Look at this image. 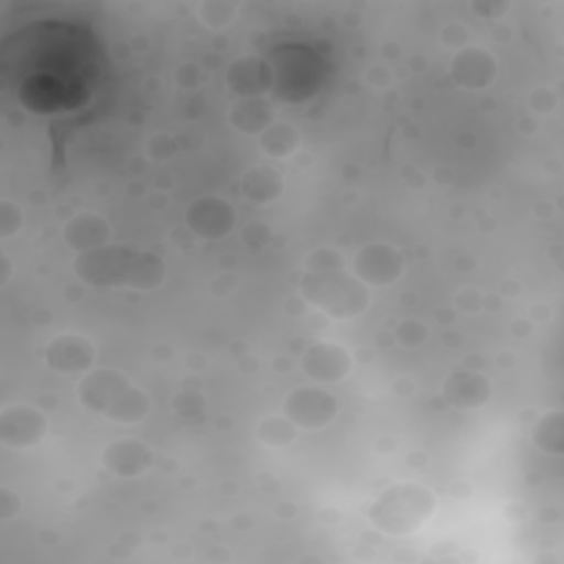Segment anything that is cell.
Instances as JSON below:
<instances>
[{
	"label": "cell",
	"instance_id": "15",
	"mask_svg": "<svg viewBox=\"0 0 564 564\" xmlns=\"http://www.w3.org/2000/svg\"><path fill=\"white\" fill-rule=\"evenodd\" d=\"M101 460L115 476H139L152 465V449L137 438H117L106 445Z\"/></svg>",
	"mask_w": 564,
	"mask_h": 564
},
{
	"label": "cell",
	"instance_id": "4",
	"mask_svg": "<svg viewBox=\"0 0 564 564\" xmlns=\"http://www.w3.org/2000/svg\"><path fill=\"white\" fill-rule=\"evenodd\" d=\"M302 297L330 317H357L370 304L368 286L346 269L304 271L300 280Z\"/></svg>",
	"mask_w": 564,
	"mask_h": 564
},
{
	"label": "cell",
	"instance_id": "14",
	"mask_svg": "<svg viewBox=\"0 0 564 564\" xmlns=\"http://www.w3.org/2000/svg\"><path fill=\"white\" fill-rule=\"evenodd\" d=\"M443 399L456 410H474L491 397V383L485 375L474 370H456L443 381Z\"/></svg>",
	"mask_w": 564,
	"mask_h": 564
},
{
	"label": "cell",
	"instance_id": "2",
	"mask_svg": "<svg viewBox=\"0 0 564 564\" xmlns=\"http://www.w3.org/2000/svg\"><path fill=\"white\" fill-rule=\"evenodd\" d=\"M82 405L112 423H139L150 412V397L126 375L99 368L84 375L77 388Z\"/></svg>",
	"mask_w": 564,
	"mask_h": 564
},
{
	"label": "cell",
	"instance_id": "6",
	"mask_svg": "<svg viewBox=\"0 0 564 564\" xmlns=\"http://www.w3.org/2000/svg\"><path fill=\"white\" fill-rule=\"evenodd\" d=\"M339 410V399L324 388H297L284 399V416L297 427L317 430L328 425Z\"/></svg>",
	"mask_w": 564,
	"mask_h": 564
},
{
	"label": "cell",
	"instance_id": "8",
	"mask_svg": "<svg viewBox=\"0 0 564 564\" xmlns=\"http://www.w3.org/2000/svg\"><path fill=\"white\" fill-rule=\"evenodd\" d=\"M46 434V416L31 405H7L0 412V441L7 447H31Z\"/></svg>",
	"mask_w": 564,
	"mask_h": 564
},
{
	"label": "cell",
	"instance_id": "12",
	"mask_svg": "<svg viewBox=\"0 0 564 564\" xmlns=\"http://www.w3.org/2000/svg\"><path fill=\"white\" fill-rule=\"evenodd\" d=\"M46 364L62 375L90 372L95 361V346L79 335H59L44 350Z\"/></svg>",
	"mask_w": 564,
	"mask_h": 564
},
{
	"label": "cell",
	"instance_id": "22",
	"mask_svg": "<svg viewBox=\"0 0 564 564\" xmlns=\"http://www.w3.org/2000/svg\"><path fill=\"white\" fill-rule=\"evenodd\" d=\"M196 11L205 26L223 29L234 22V18L238 13V4L229 2V0H205L196 7Z\"/></svg>",
	"mask_w": 564,
	"mask_h": 564
},
{
	"label": "cell",
	"instance_id": "5",
	"mask_svg": "<svg viewBox=\"0 0 564 564\" xmlns=\"http://www.w3.org/2000/svg\"><path fill=\"white\" fill-rule=\"evenodd\" d=\"M267 59L273 68V93L282 101L297 104L319 90L324 64L308 46L284 44L273 48Z\"/></svg>",
	"mask_w": 564,
	"mask_h": 564
},
{
	"label": "cell",
	"instance_id": "26",
	"mask_svg": "<svg viewBox=\"0 0 564 564\" xmlns=\"http://www.w3.org/2000/svg\"><path fill=\"white\" fill-rule=\"evenodd\" d=\"M425 335H427V328L416 319H405L397 328V339L403 346H419L425 339Z\"/></svg>",
	"mask_w": 564,
	"mask_h": 564
},
{
	"label": "cell",
	"instance_id": "23",
	"mask_svg": "<svg viewBox=\"0 0 564 564\" xmlns=\"http://www.w3.org/2000/svg\"><path fill=\"white\" fill-rule=\"evenodd\" d=\"M335 269H346L344 258L335 249L322 247L306 258V271H335Z\"/></svg>",
	"mask_w": 564,
	"mask_h": 564
},
{
	"label": "cell",
	"instance_id": "19",
	"mask_svg": "<svg viewBox=\"0 0 564 564\" xmlns=\"http://www.w3.org/2000/svg\"><path fill=\"white\" fill-rule=\"evenodd\" d=\"M531 441L546 454H562L564 449V416L560 410L546 412L538 419L531 432Z\"/></svg>",
	"mask_w": 564,
	"mask_h": 564
},
{
	"label": "cell",
	"instance_id": "10",
	"mask_svg": "<svg viewBox=\"0 0 564 564\" xmlns=\"http://www.w3.org/2000/svg\"><path fill=\"white\" fill-rule=\"evenodd\" d=\"M225 82L238 99L262 97L273 90V68L267 57L242 55L234 59L225 73Z\"/></svg>",
	"mask_w": 564,
	"mask_h": 564
},
{
	"label": "cell",
	"instance_id": "20",
	"mask_svg": "<svg viewBox=\"0 0 564 564\" xmlns=\"http://www.w3.org/2000/svg\"><path fill=\"white\" fill-rule=\"evenodd\" d=\"M300 145V132L291 123H271L260 134V148L271 159H286Z\"/></svg>",
	"mask_w": 564,
	"mask_h": 564
},
{
	"label": "cell",
	"instance_id": "27",
	"mask_svg": "<svg viewBox=\"0 0 564 564\" xmlns=\"http://www.w3.org/2000/svg\"><path fill=\"white\" fill-rule=\"evenodd\" d=\"M242 238H245V242L249 247L258 249V247H262L271 238V229L264 223H249L245 227V231H242Z\"/></svg>",
	"mask_w": 564,
	"mask_h": 564
},
{
	"label": "cell",
	"instance_id": "3",
	"mask_svg": "<svg viewBox=\"0 0 564 564\" xmlns=\"http://www.w3.org/2000/svg\"><path fill=\"white\" fill-rule=\"evenodd\" d=\"M434 494L416 482H397L383 489L368 507L375 529L388 535H405L416 531L434 511Z\"/></svg>",
	"mask_w": 564,
	"mask_h": 564
},
{
	"label": "cell",
	"instance_id": "13",
	"mask_svg": "<svg viewBox=\"0 0 564 564\" xmlns=\"http://www.w3.org/2000/svg\"><path fill=\"white\" fill-rule=\"evenodd\" d=\"M496 70H498L496 59L485 48H478V46L460 48L449 62L452 79L467 90L487 88L496 79Z\"/></svg>",
	"mask_w": 564,
	"mask_h": 564
},
{
	"label": "cell",
	"instance_id": "24",
	"mask_svg": "<svg viewBox=\"0 0 564 564\" xmlns=\"http://www.w3.org/2000/svg\"><path fill=\"white\" fill-rule=\"evenodd\" d=\"M174 410L185 419H198L205 410V401L194 390H183L174 397Z\"/></svg>",
	"mask_w": 564,
	"mask_h": 564
},
{
	"label": "cell",
	"instance_id": "21",
	"mask_svg": "<svg viewBox=\"0 0 564 564\" xmlns=\"http://www.w3.org/2000/svg\"><path fill=\"white\" fill-rule=\"evenodd\" d=\"M297 425L286 416H269L258 425V438L269 447H286L295 441Z\"/></svg>",
	"mask_w": 564,
	"mask_h": 564
},
{
	"label": "cell",
	"instance_id": "18",
	"mask_svg": "<svg viewBox=\"0 0 564 564\" xmlns=\"http://www.w3.org/2000/svg\"><path fill=\"white\" fill-rule=\"evenodd\" d=\"M282 189H284L282 176L273 167L256 165L242 176L245 196L258 205L275 200L282 194Z\"/></svg>",
	"mask_w": 564,
	"mask_h": 564
},
{
	"label": "cell",
	"instance_id": "29",
	"mask_svg": "<svg viewBox=\"0 0 564 564\" xmlns=\"http://www.w3.org/2000/svg\"><path fill=\"white\" fill-rule=\"evenodd\" d=\"M0 267H2V275H0V282H2V284H7V280H9V273H11V262H9V258H7V256H0Z\"/></svg>",
	"mask_w": 564,
	"mask_h": 564
},
{
	"label": "cell",
	"instance_id": "7",
	"mask_svg": "<svg viewBox=\"0 0 564 564\" xmlns=\"http://www.w3.org/2000/svg\"><path fill=\"white\" fill-rule=\"evenodd\" d=\"M185 223L203 240L225 238L236 225V209L220 196H200L185 209Z\"/></svg>",
	"mask_w": 564,
	"mask_h": 564
},
{
	"label": "cell",
	"instance_id": "9",
	"mask_svg": "<svg viewBox=\"0 0 564 564\" xmlns=\"http://www.w3.org/2000/svg\"><path fill=\"white\" fill-rule=\"evenodd\" d=\"M352 271L364 284H392L403 271V258L394 247L372 242L357 251Z\"/></svg>",
	"mask_w": 564,
	"mask_h": 564
},
{
	"label": "cell",
	"instance_id": "28",
	"mask_svg": "<svg viewBox=\"0 0 564 564\" xmlns=\"http://www.w3.org/2000/svg\"><path fill=\"white\" fill-rule=\"evenodd\" d=\"M18 507H20V500L13 491H9L7 487L0 489V520H9L18 513Z\"/></svg>",
	"mask_w": 564,
	"mask_h": 564
},
{
	"label": "cell",
	"instance_id": "17",
	"mask_svg": "<svg viewBox=\"0 0 564 564\" xmlns=\"http://www.w3.org/2000/svg\"><path fill=\"white\" fill-rule=\"evenodd\" d=\"M229 121L245 134H262L273 123V108L262 97L238 99L229 110Z\"/></svg>",
	"mask_w": 564,
	"mask_h": 564
},
{
	"label": "cell",
	"instance_id": "16",
	"mask_svg": "<svg viewBox=\"0 0 564 564\" xmlns=\"http://www.w3.org/2000/svg\"><path fill=\"white\" fill-rule=\"evenodd\" d=\"M108 238H110V225L106 223V218H101L95 212H82L70 220H66L64 225V240L77 253L104 247L108 245Z\"/></svg>",
	"mask_w": 564,
	"mask_h": 564
},
{
	"label": "cell",
	"instance_id": "1",
	"mask_svg": "<svg viewBox=\"0 0 564 564\" xmlns=\"http://www.w3.org/2000/svg\"><path fill=\"white\" fill-rule=\"evenodd\" d=\"M75 273L90 286L150 291L165 280V262L159 253L130 245H104L82 251L73 260Z\"/></svg>",
	"mask_w": 564,
	"mask_h": 564
},
{
	"label": "cell",
	"instance_id": "25",
	"mask_svg": "<svg viewBox=\"0 0 564 564\" xmlns=\"http://www.w3.org/2000/svg\"><path fill=\"white\" fill-rule=\"evenodd\" d=\"M22 227V212L15 203L2 200L0 203V238H11Z\"/></svg>",
	"mask_w": 564,
	"mask_h": 564
},
{
	"label": "cell",
	"instance_id": "11",
	"mask_svg": "<svg viewBox=\"0 0 564 564\" xmlns=\"http://www.w3.org/2000/svg\"><path fill=\"white\" fill-rule=\"evenodd\" d=\"M300 366L311 379H315L319 383H335V381H341L350 372L352 359L344 346L330 344V341H319V344L308 346L302 352Z\"/></svg>",
	"mask_w": 564,
	"mask_h": 564
}]
</instances>
